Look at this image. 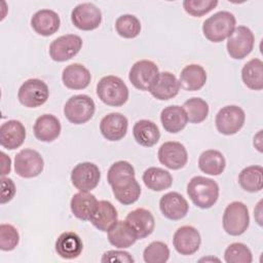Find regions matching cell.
Masks as SVG:
<instances>
[{"instance_id":"obj_1","label":"cell","mask_w":263,"mask_h":263,"mask_svg":"<svg viewBox=\"0 0 263 263\" xmlns=\"http://www.w3.org/2000/svg\"><path fill=\"white\" fill-rule=\"evenodd\" d=\"M187 194L197 208L210 209L219 198V185L211 178L195 176L187 184Z\"/></svg>"},{"instance_id":"obj_2","label":"cell","mask_w":263,"mask_h":263,"mask_svg":"<svg viewBox=\"0 0 263 263\" xmlns=\"http://www.w3.org/2000/svg\"><path fill=\"white\" fill-rule=\"evenodd\" d=\"M236 18L233 13L222 10L208 17L202 24L204 37L215 43L227 39L235 29Z\"/></svg>"},{"instance_id":"obj_3","label":"cell","mask_w":263,"mask_h":263,"mask_svg":"<svg viewBox=\"0 0 263 263\" xmlns=\"http://www.w3.org/2000/svg\"><path fill=\"white\" fill-rule=\"evenodd\" d=\"M128 88L123 80L114 75L101 78L97 84V96L106 105L120 107L128 100Z\"/></svg>"},{"instance_id":"obj_4","label":"cell","mask_w":263,"mask_h":263,"mask_svg":"<svg viewBox=\"0 0 263 263\" xmlns=\"http://www.w3.org/2000/svg\"><path fill=\"white\" fill-rule=\"evenodd\" d=\"M223 229L232 236H238L246 232L250 225V215L247 205L241 201L229 203L223 214Z\"/></svg>"},{"instance_id":"obj_5","label":"cell","mask_w":263,"mask_h":263,"mask_svg":"<svg viewBox=\"0 0 263 263\" xmlns=\"http://www.w3.org/2000/svg\"><path fill=\"white\" fill-rule=\"evenodd\" d=\"M96 105L87 95L72 96L64 106V115L73 124H83L95 114Z\"/></svg>"},{"instance_id":"obj_6","label":"cell","mask_w":263,"mask_h":263,"mask_svg":"<svg viewBox=\"0 0 263 263\" xmlns=\"http://www.w3.org/2000/svg\"><path fill=\"white\" fill-rule=\"evenodd\" d=\"M255 36L252 30L246 26L235 27L227 38V52L234 60H242L251 53L254 48Z\"/></svg>"},{"instance_id":"obj_7","label":"cell","mask_w":263,"mask_h":263,"mask_svg":"<svg viewBox=\"0 0 263 263\" xmlns=\"http://www.w3.org/2000/svg\"><path fill=\"white\" fill-rule=\"evenodd\" d=\"M49 97L47 84L37 78L26 80L18 88L17 99L27 108H36L43 105Z\"/></svg>"},{"instance_id":"obj_8","label":"cell","mask_w":263,"mask_h":263,"mask_svg":"<svg viewBox=\"0 0 263 263\" xmlns=\"http://www.w3.org/2000/svg\"><path fill=\"white\" fill-rule=\"evenodd\" d=\"M245 111L236 105L221 108L216 114L215 124L217 130L225 136H231L241 129L245 124Z\"/></svg>"},{"instance_id":"obj_9","label":"cell","mask_w":263,"mask_h":263,"mask_svg":"<svg viewBox=\"0 0 263 263\" xmlns=\"http://www.w3.org/2000/svg\"><path fill=\"white\" fill-rule=\"evenodd\" d=\"M43 167V158L34 149H23L14 157V171L22 178H35L42 173Z\"/></svg>"},{"instance_id":"obj_10","label":"cell","mask_w":263,"mask_h":263,"mask_svg":"<svg viewBox=\"0 0 263 263\" xmlns=\"http://www.w3.org/2000/svg\"><path fill=\"white\" fill-rule=\"evenodd\" d=\"M101 180V172L97 164L92 162H80L71 172L73 186L81 192H88L95 189Z\"/></svg>"},{"instance_id":"obj_11","label":"cell","mask_w":263,"mask_h":263,"mask_svg":"<svg viewBox=\"0 0 263 263\" xmlns=\"http://www.w3.org/2000/svg\"><path fill=\"white\" fill-rule=\"evenodd\" d=\"M158 74L159 70L154 62L141 60L132 66L128 73V79L137 89L149 91Z\"/></svg>"},{"instance_id":"obj_12","label":"cell","mask_w":263,"mask_h":263,"mask_svg":"<svg viewBox=\"0 0 263 263\" xmlns=\"http://www.w3.org/2000/svg\"><path fill=\"white\" fill-rule=\"evenodd\" d=\"M82 47V39L75 34L55 38L49 45V55L54 62H66L74 58Z\"/></svg>"},{"instance_id":"obj_13","label":"cell","mask_w":263,"mask_h":263,"mask_svg":"<svg viewBox=\"0 0 263 263\" xmlns=\"http://www.w3.org/2000/svg\"><path fill=\"white\" fill-rule=\"evenodd\" d=\"M72 24L79 30L91 31L102 22V12L95 4L85 2L75 6L71 12Z\"/></svg>"},{"instance_id":"obj_14","label":"cell","mask_w":263,"mask_h":263,"mask_svg":"<svg viewBox=\"0 0 263 263\" xmlns=\"http://www.w3.org/2000/svg\"><path fill=\"white\" fill-rule=\"evenodd\" d=\"M158 160L170 170H180L188 161V153L183 144L176 141L163 143L158 149Z\"/></svg>"},{"instance_id":"obj_15","label":"cell","mask_w":263,"mask_h":263,"mask_svg":"<svg viewBox=\"0 0 263 263\" xmlns=\"http://www.w3.org/2000/svg\"><path fill=\"white\" fill-rule=\"evenodd\" d=\"M201 243L200 233L193 226L185 225L179 227L173 236L175 250L184 256H190L196 253Z\"/></svg>"},{"instance_id":"obj_16","label":"cell","mask_w":263,"mask_h":263,"mask_svg":"<svg viewBox=\"0 0 263 263\" xmlns=\"http://www.w3.org/2000/svg\"><path fill=\"white\" fill-rule=\"evenodd\" d=\"M159 210L166 219L177 221L187 215L189 204L183 195L176 191H171L160 197Z\"/></svg>"},{"instance_id":"obj_17","label":"cell","mask_w":263,"mask_h":263,"mask_svg":"<svg viewBox=\"0 0 263 263\" xmlns=\"http://www.w3.org/2000/svg\"><path fill=\"white\" fill-rule=\"evenodd\" d=\"M127 118L118 112H112L105 115L100 122V132L108 141H119L127 132Z\"/></svg>"},{"instance_id":"obj_18","label":"cell","mask_w":263,"mask_h":263,"mask_svg":"<svg viewBox=\"0 0 263 263\" xmlns=\"http://www.w3.org/2000/svg\"><path fill=\"white\" fill-rule=\"evenodd\" d=\"M180 90V83L175 74L163 71L159 72L156 80L150 87L149 91L156 100L167 101L175 98Z\"/></svg>"},{"instance_id":"obj_19","label":"cell","mask_w":263,"mask_h":263,"mask_svg":"<svg viewBox=\"0 0 263 263\" xmlns=\"http://www.w3.org/2000/svg\"><path fill=\"white\" fill-rule=\"evenodd\" d=\"M26 139L24 124L15 119L7 120L0 126V145L7 150L21 147Z\"/></svg>"},{"instance_id":"obj_20","label":"cell","mask_w":263,"mask_h":263,"mask_svg":"<svg viewBox=\"0 0 263 263\" xmlns=\"http://www.w3.org/2000/svg\"><path fill=\"white\" fill-rule=\"evenodd\" d=\"M125 221L134 229L138 239L149 236L155 228V220L150 211L138 208L129 212L125 218Z\"/></svg>"},{"instance_id":"obj_21","label":"cell","mask_w":263,"mask_h":263,"mask_svg":"<svg viewBox=\"0 0 263 263\" xmlns=\"http://www.w3.org/2000/svg\"><path fill=\"white\" fill-rule=\"evenodd\" d=\"M61 20L59 14L51 9H40L31 18L33 30L41 36H51L60 28Z\"/></svg>"},{"instance_id":"obj_22","label":"cell","mask_w":263,"mask_h":263,"mask_svg":"<svg viewBox=\"0 0 263 263\" xmlns=\"http://www.w3.org/2000/svg\"><path fill=\"white\" fill-rule=\"evenodd\" d=\"M61 130V122L52 114H43L39 116L33 126L35 138L45 143H49L58 139Z\"/></svg>"},{"instance_id":"obj_23","label":"cell","mask_w":263,"mask_h":263,"mask_svg":"<svg viewBox=\"0 0 263 263\" xmlns=\"http://www.w3.org/2000/svg\"><path fill=\"white\" fill-rule=\"evenodd\" d=\"M90 80L88 69L78 63L68 65L62 73V81L70 89H84L89 85Z\"/></svg>"},{"instance_id":"obj_24","label":"cell","mask_w":263,"mask_h":263,"mask_svg":"<svg viewBox=\"0 0 263 263\" xmlns=\"http://www.w3.org/2000/svg\"><path fill=\"white\" fill-rule=\"evenodd\" d=\"M54 247L57 254L61 258L71 260L80 256L83 250V242L77 233L66 231L58 237Z\"/></svg>"},{"instance_id":"obj_25","label":"cell","mask_w":263,"mask_h":263,"mask_svg":"<svg viewBox=\"0 0 263 263\" xmlns=\"http://www.w3.org/2000/svg\"><path fill=\"white\" fill-rule=\"evenodd\" d=\"M113 195L122 204L136 202L141 195V186L135 177H127L110 185Z\"/></svg>"},{"instance_id":"obj_26","label":"cell","mask_w":263,"mask_h":263,"mask_svg":"<svg viewBox=\"0 0 263 263\" xmlns=\"http://www.w3.org/2000/svg\"><path fill=\"white\" fill-rule=\"evenodd\" d=\"M206 78V72L202 66L190 64L182 69L179 83L180 86L187 91H196L204 86Z\"/></svg>"},{"instance_id":"obj_27","label":"cell","mask_w":263,"mask_h":263,"mask_svg":"<svg viewBox=\"0 0 263 263\" xmlns=\"http://www.w3.org/2000/svg\"><path fill=\"white\" fill-rule=\"evenodd\" d=\"M160 121L167 133L177 134L185 128L188 118L183 107L172 105L162 109L160 113Z\"/></svg>"},{"instance_id":"obj_28","label":"cell","mask_w":263,"mask_h":263,"mask_svg":"<svg viewBox=\"0 0 263 263\" xmlns=\"http://www.w3.org/2000/svg\"><path fill=\"white\" fill-rule=\"evenodd\" d=\"M98 205V199L89 192L75 193L70 201L72 214L79 220L89 221Z\"/></svg>"},{"instance_id":"obj_29","label":"cell","mask_w":263,"mask_h":263,"mask_svg":"<svg viewBox=\"0 0 263 263\" xmlns=\"http://www.w3.org/2000/svg\"><path fill=\"white\" fill-rule=\"evenodd\" d=\"M117 211L109 200H100L89 221L101 231H108L117 221Z\"/></svg>"},{"instance_id":"obj_30","label":"cell","mask_w":263,"mask_h":263,"mask_svg":"<svg viewBox=\"0 0 263 263\" xmlns=\"http://www.w3.org/2000/svg\"><path fill=\"white\" fill-rule=\"evenodd\" d=\"M107 232L109 242L118 249L129 248L138 239L136 232L126 221H116Z\"/></svg>"},{"instance_id":"obj_31","label":"cell","mask_w":263,"mask_h":263,"mask_svg":"<svg viewBox=\"0 0 263 263\" xmlns=\"http://www.w3.org/2000/svg\"><path fill=\"white\" fill-rule=\"evenodd\" d=\"M133 135L138 144L144 147L154 146L160 139V132L156 123L148 119H141L134 124Z\"/></svg>"},{"instance_id":"obj_32","label":"cell","mask_w":263,"mask_h":263,"mask_svg":"<svg viewBox=\"0 0 263 263\" xmlns=\"http://www.w3.org/2000/svg\"><path fill=\"white\" fill-rule=\"evenodd\" d=\"M226 166V160L224 155L215 149H209L203 151L198 158L199 170L210 176L221 175Z\"/></svg>"},{"instance_id":"obj_33","label":"cell","mask_w":263,"mask_h":263,"mask_svg":"<svg viewBox=\"0 0 263 263\" xmlns=\"http://www.w3.org/2000/svg\"><path fill=\"white\" fill-rule=\"evenodd\" d=\"M142 179L145 186L152 191L168 189L173 184V177L171 173L157 166H151L145 170Z\"/></svg>"},{"instance_id":"obj_34","label":"cell","mask_w":263,"mask_h":263,"mask_svg":"<svg viewBox=\"0 0 263 263\" xmlns=\"http://www.w3.org/2000/svg\"><path fill=\"white\" fill-rule=\"evenodd\" d=\"M243 84L253 90L263 88V62L260 59H252L241 69Z\"/></svg>"},{"instance_id":"obj_35","label":"cell","mask_w":263,"mask_h":263,"mask_svg":"<svg viewBox=\"0 0 263 263\" xmlns=\"http://www.w3.org/2000/svg\"><path fill=\"white\" fill-rule=\"evenodd\" d=\"M238 184L248 192L254 193L262 190L263 168L261 165H250L245 167L238 175Z\"/></svg>"},{"instance_id":"obj_36","label":"cell","mask_w":263,"mask_h":263,"mask_svg":"<svg viewBox=\"0 0 263 263\" xmlns=\"http://www.w3.org/2000/svg\"><path fill=\"white\" fill-rule=\"evenodd\" d=\"M182 107L187 114L188 121L194 124L205 120L210 111L209 104L201 98H191Z\"/></svg>"},{"instance_id":"obj_37","label":"cell","mask_w":263,"mask_h":263,"mask_svg":"<svg viewBox=\"0 0 263 263\" xmlns=\"http://www.w3.org/2000/svg\"><path fill=\"white\" fill-rule=\"evenodd\" d=\"M115 29L119 36L132 39L136 38L141 32L140 20L134 14H122L115 22Z\"/></svg>"},{"instance_id":"obj_38","label":"cell","mask_w":263,"mask_h":263,"mask_svg":"<svg viewBox=\"0 0 263 263\" xmlns=\"http://www.w3.org/2000/svg\"><path fill=\"white\" fill-rule=\"evenodd\" d=\"M224 260L227 263H251L253 261V255L245 243L233 242L226 248Z\"/></svg>"},{"instance_id":"obj_39","label":"cell","mask_w":263,"mask_h":263,"mask_svg":"<svg viewBox=\"0 0 263 263\" xmlns=\"http://www.w3.org/2000/svg\"><path fill=\"white\" fill-rule=\"evenodd\" d=\"M168 258L170 249L167 245L158 240L149 243L143 252V259L146 263H164Z\"/></svg>"},{"instance_id":"obj_40","label":"cell","mask_w":263,"mask_h":263,"mask_svg":"<svg viewBox=\"0 0 263 263\" xmlns=\"http://www.w3.org/2000/svg\"><path fill=\"white\" fill-rule=\"evenodd\" d=\"M218 3L217 0H184L183 7L188 14L200 17L212 11Z\"/></svg>"},{"instance_id":"obj_41","label":"cell","mask_w":263,"mask_h":263,"mask_svg":"<svg viewBox=\"0 0 263 263\" xmlns=\"http://www.w3.org/2000/svg\"><path fill=\"white\" fill-rule=\"evenodd\" d=\"M20 242V234L11 224L0 225V250L4 252L12 251Z\"/></svg>"},{"instance_id":"obj_42","label":"cell","mask_w":263,"mask_h":263,"mask_svg":"<svg viewBox=\"0 0 263 263\" xmlns=\"http://www.w3.org/2000/svg\"><path fill=\"white\" fill-rule=\"evenodd\" d=\"M127 177H135V168L128 161L119 160L114 162L109 167L107 174V181L109 185H112L113 183Z\"/></svg>"},{"instance_id":"obj_43","label":"cell","mask_w":263,"mask_h":263,"mask_svg":"<svg viewBox=\"0 0 263 263\" xmlns=\"http://www.w3.org/2000/svg\"><path fill=\"white\" fill-rule=\"evenodd\" d=\"M101 262L102 263H107V262L130 263V262H135V259L132 257V255L128 252L120 251V250H110L103 254Z\"/></svg>"},{"instance_id":"obj_44","label":"cell","mask_w":263,"mask_h":263,"mask_svg":"<svg viewBox=\"0 0 263 263\" xmlns=\"http://www.w3.org/2000/svg\"><path fill=\"white\" fill-rule=\"evenodd\" d=\"M15 194V185L10 178H1V200L0 203L4 204L10 201Z\"/></svg>"},{"instance_id":"obj_45","label":"cell","mask_w":263,"mask_h":263,"mask_svg":"<svg viewBox=\"0 0 263 263\" xmlns=\"http://www.w3.org/2000/svg\"><path fill=\"white\" fill-rule=\"evenodd\" d=\"M1 162H2L1 176L4 177L5 175L10 173V170H11V159L4 152H1Z\"/></svg>"},{"instance_id":"obj_46","label":"cell","mask_w":263,"mask_h":263,"mask_svg":"<svg viewBox=\"0 0 263 263\" xmlns=\"http://www.w3.org/2000/svg\"><path fill=\"white\" fill-rule=\"evenodd\" d=\"M254 146L259 151L262 152V130H259L254 137Z\"/></svg>"},{"instance_id":"obj_47","label":"cell","mask_w":263,"mask_h":263,"mask_svg":"<svg viewBox=\"0 0 263 263\" xmlns=\"http://www.w3.org/2000/svg\"><path fill=\"white\" fill-rule=\"evenodd\" d=\"M261 209H262V200H260V201L258 202L257 208L254 210L255 219H256L257 223H258L260 226H262V218H261V213H262V211H261Z\"/></svg>"}]
</instances>
